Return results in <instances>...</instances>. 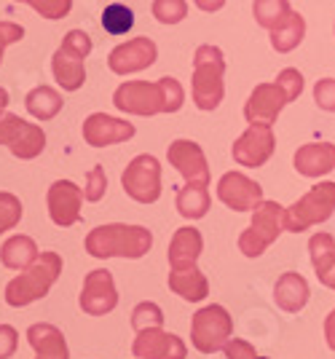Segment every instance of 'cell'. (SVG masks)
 I'll use <instances>...</instances> for the list:
<instances>
[{"mask_svg":"<svg viewBox=\"0 0 335 359\" xmlns=\"http://www.w3.org/2000/svg\"><path fill=\"white\" fill-rule=\"evenodd\" d=\"M6 107H8V91L0 86V116L6 113Z\"/></svg>","mask_w":335,"mask_h":359,"instance_id":"f6af8a7d","label":"cell"},{"mask_svg":"<svg viewBox=\"0 0 335 359\" xmlns=\"http://www.w3.org/2000/svg\"><path fill=\"white\" fill-rule=\"evenodd\" d=\"M121 185L129 198H135L137 204H153L161 196V164L156 156L142 153L137 158H132L129 166L123 169Z\"/></svg>","mask_w":335,"mask_h":359,"instance_id":"ba28073f","label":"cell"},{"mask_svg":"<svg viewBox=\"0 0 335 359\" xmlns=\"http://www.w3.org/2000/svg\"><path fill=\"white\" fill-rule=\"evenodd\" d=\"M22 215H25L22 201L14 194H0V233L16 228L19 220H22Z\"/></svg>","mask_w":335,"mask_h":359,"instance_id":"836d02e7","label":"cell"},{"mask_svg":"<svg viewBox=\"0 0 335 359\" xmlns=\"http://www.w3.org/2000/svg\"><path fill=\"white\" fill-rule=\"evenodd\" d=\"M19 346V332L11 325H0V359H11Z\"/></svg>","mask_w":335,"mask_h":359,"instance_id":"60d3db41","label":"cell"},{"mask_svg":"<svg viewBox=\"0 0 335 359\" xmlns=\"http://www.w3.org/2000/svg\"><path fill=\"white\" fill-rule=\"evenodd\" d=\"M285 105H289V100L276 81L274 83H258L244 105V118H247V123H268L271 126V123H276Z\"/></svg>","mask_w":335,"mask_h":359,"instance_id":"5bb4252c","label":"cell"},{"mask_svg":"<svg viewBox=\"0 0 335 359\" xmlns=\"http://www.w3.org/2000/svg\"><path fill=\"white\" fill-rule=\"evenodd\" d=\"M308 295H311L308 282H306L298 271H285V273L276 279L274 300L282 311H287V314H298L306 303H308Z\"/></svg>","mask_w":335,"mask_h":359,"instance_id":"44dd1931","label":"cell"},{"mask_svg":"<svg viewBox=\"0 0 335 359\" xmlns=\"http://www.w3.org/2000/svg\"><path fill=\"white\" fill-rule=\"evenodd\" d=\"M276 83L285 89L289 102H295V100L301 97V91H303V73L295 70V67H285L282 73L276 75Z\"/></svg>","mask_w":335,"mask_h":359,"instance_id":"d590c367","label":"cell"},{"mask_svg":"<svg viewBox=\"0 0 335 359\" xmlns=\"http://www.w3.org/2000/svg\"><path fill=\"white\" fill-rule=\"evenodd\" d=\"M217 198L233 212H252L263 201V188L244 172H226L217 182Z\"/></svg>","mask_w":335,"mask_h":359,"instance_id":"7c38bea8","label":"cell"},{"mask_svg":"<svg viewBox=\"0 0 335 359\" xmlns=\"http://www.w3.org/2000/svg\"><path fill=\"white\" fill-rule=\"evenodd\" d=\"M226 57L217 46H198L193 54V83H191V94H193V105L204 113L217 110L226 94Z\"/></svg>","mask_w":335,"mask_h":359,"instance_id":"3957f363","label":"cell"},{"mask_svg":"<svg viewBox=\"0 0 335 359\" xmlns=\"http://www.w3.org/2000/svg\"><path fill=\"white\" fill-rule=\"evenodd\" d=\"M314 102L324 113H335V78H322L314 86Z\"/></svg>","mask_w":335,"mask_h":359,"instance_id":"74e56055","label":"cell"},{"mask_svg":"<svg viewBox=\"0 0 335 359\" xmlns=\"http://www.w3.org/2000/svg\"><path fill=\"white\" fill-rule=\"evenodd\" d=\"M169 290L175 295H180L183 300H188V303H198V300H204L210 295V282L196 266L172 269L169 271Z\"/></svg>","mask_w":335,"mask_h":359,"instance_id":"cb8c5ba5","label":"cell"},{"mask_svg":"<svg viewBox=\"0 0 335 359\" xmlns=\"http://www.w3.org/2000/svg\"><path fill=\"white\" fill-rule=\"evenodd\" d=\"M167 158L169 164L183 175L185 182L210 185V164H207V156H204L198 142H193V140H175L167 150Z\"/></svg>","mask_w":335,"mask_h":359,"instance_id":"e0dca14e","label":"cell"},{"mask_svg":"<svg viewBox=\"0 0 335 359\" xmlns=\"http://www.w3.org/2000/svg\"><path fill=\"white\" fill-rule=\"evenodd\" d=\"M62 276V257L57 252H41V257L25 269L16 279L6 285V303L14 309H25L35 300L46 298L48 290Z\"/></svg>","mask_w":335,"mask_h":359,"instance_id":"277c9868","label":"cell"},{"mask_svg":"<svg viewBox=\"0 0 335 359\" xmlns=\"http://www.w3.org/2000/svg\"><path fill=\"white\" fill-rule=\"evenodd\" d=\"M196 3V8H201L204 14H214V11H220L228 0H193Z\"/></svg>","mask_w":335,"mask_h":359,"instance_id":"7bdbcfd3","label":"cell"},{"mask_svg":"<svg viewBox=\"0 0 335 359\" xmlns=\"http://www.w3.org/2000/svg\"><path fill=\"white\" fill-rule=\"evenodd\" d=\"M233 338V319L223 306H204L198 309L191 319V344L196 346L201 354H214L226 348Z\"/></svg>","mask_w":335,"mask_h":359,"instance_id":"52a82bcc","label":"cell"},{"mask_svg":"<svg viewBox=\"0 0 335 359\" xmlns=\"http://www.w3.org/2000/svg\"><path fill=\"white\" fill-rule=\"evenodd\" d=\"M132 327L137 330V332L148 327H164V311L156 303L145 300V303L135 306V311H132Z\"/></svg>","mask_w":335,"mask_h":359,"instance_id":"d6a6232c","label":"cell"},{"mask_svg":"<svg viewBox=\"0 0 335 359\" xmlns=\"http://www.w3.org/2000/svg\"><path fill=\"white\" fill-rule=\"evenodd\" d=\"M62 105H64L62 94L57 89H51V86H35V89L25 97L27 113L38 121H51L62 110Z\"/></svg>","mask_w":335,"mask_h":359,"instance_id":"83f0119b","label":"cell"},{"mask_svg":"<svg viewBox=\"0 0 335 359\" xmlns=\"http://www.w3.org/2000/svg\"><path fill=\"white\" fill-rule=\"evenodd\" d=\"M135 27V14L123 3H110L102 11V30L110 35H126Z\"/></svg>","mask_w":335,"mask_h":359,"instance_id":"4dcf8cb0","label":"cell"},{"mask_svg":"<svg viewBox=\"0 0 335 359\" xmlns=\"http://www.w3.org/2000/svg\"><path fill=\"white\" fill-rule=\"evenodd\" d=\"M38 257H41V255H38V244H35L30 236H22V233L6 239V244L0 247V263L11 271L30 269Z\"/></svg>","mask_w":335,"mask_h":359,"instance_id":"d4e9b609","label":"cell"},{"mask_svg":"<svg viewBox=\"0 0 335 359\" xmlns=\"http://www.w3.org/2000/svg\"><path fill=\"white\" fill-rule=\"evenodd\" d=\"M322 285H324V287H330V290H333V292H335V271H333V273H330V276H327V279H324V282H322Z\"/></svg>","mask_w":335,"mask_h":359,"instance_id":"bcb514c9","label":"cell"},{"mask_svg":"<svg viewBox=\"0 0 335 359\" xmlns=\"http://www.w3.org/2000/svg\"><path fill=\"white\" fill-rule=\"evenodd\" d=\"M204 252V239L193 225H185L177 228L175 236L169 241V269H188V266H196V260Z\"/></svg>","mask_w":335,"mask_h":359,"instance_id":"ffe728a7","label":"cell"},{"mask_svg":"<svg viewBox=\"0 0 335 359\" xmlns=\"http://www.w3.org/2000/svg\"><path fill=\"white\" fill-rule=\"evenodd\" d=\"M153 247V233L145 225H97L92 233L86 236V252L97 260L107 257H129L137 260L145 257Z\"/></svg>","mask_w":335,"mask_h":359,"instance_id":"7a4b0ae2","label":"cell"},{"mask_svg":"<svg viewBox=\"0 0 335 359\" xmlns=\"http://www.w3.org/2000/svg\"><path fill=\"white\" fill-rule=\"evenodd\" d=\"M16 3L32 6L43 19H64L73 8V0H16Z\"/></svg>","mask_w":335,"mask_h":359,"instance_id":"e575fe53","label":"cell"},{"mask_svg":"<svg viewBox=\"0 0 335 359\" xmlns=\"http://www.w3.org/2000/svg\"><path fill=\"white\" fill-rule=\"evenodd\" d=\"M185 102L183 83L172 75L158 81H126L113 94V105L121 113L132 116H158V113H177Z\"/></svg>","mask_w":335,"mask_h":359,"instance_id":"6da1fadb","label":"cell"},{"mask_svg":"<svg viewBox=\"0 0 335 359\" xmlns=\"http://www.w3.org/2000/svg\"><path fill=\"white\" fill-rule=\"evenodd\" d=\"M151 11L161 25H180L188 16V3L185 0H153Z\"/></svg>","mask_w":335,"mask_h":359,"instance_id":"1f68e13d","label":"cell"},{"mask_svg":"<svg viewBox=\"0 0 335 359\" xmlns=\"http://www.w3.org/2000/svg\"><path fill=\"white\" fill-rule=\"evenodd\" d=\"M46 204H48V215H51L54 225L70 228V225H76L78 217H81L83 188H78L76 182H70V180H57V182L48 188Z\"/></svg>","mask_w":335,"mask_h":359,"instance_id":"9a60e30c","label":"cell"},{"mask_svg":"<svg viewBox=\"0 0 335 359\" xmlns=\"http://www.w3.org/2000/svg\"><path fill=\"white\" fill-rule=\"evenodd\" d=\"M81 309L89 316H105L118 306V292L113 285V273L107 269H94L81 290Z\"/></svg>","mask_w":335,"mask_h":359,"instance_id":"8fae6325","label":"cell"},{"mask_svg":"<svg viewBox=\"0 0 335 359\" xmlns=\"http://www.w3.org/2000/svg\"><path fill=\"white\" fill-rule=\"evenodd\" d=\"M335 212V182H320L308 194H303L295 204L285 210V231L303 233L311 225H320L330 220Z\"/></svg>","mask_w":335,"mask_h":359,"instance_id":"5b68a950","label":"cell"},{"mask_svg":"<svg viewBox=\"0 0 335 359\" xmlns=\"http://www.w3.org/2000/svg\"><path fill=\"white\" fill-rule=\"evenodd\" d=\"M25 38V27L16 22H0V62H3V51L11 43H19Z\"/></svg>","mask_w":335,"mask_h":359,"instance_id":"ab89813d","label":"cell"},{"mask_svg":"<svg viewBox=\"0 0 335 359\" xmlns=\"http://www.w3.org/2000/svg\"><path fill=\"white\" fill-rule=\"evenodd\" d=\"M51 73L57 78L64 91H78L86 81V65H83V57H78L76 51L60 46L54 51V60H51Z\"/></svg>","mask_w":335,"mask_h":359,"instance_id":"603a6c76","label":"cell"},{"mask_svg":"<svg viewBox=\"0 0 335 359\" xmlns=\"http://www.w3.org/2000/svg\"><path fill=\"white\" fill-rule=\"evenodd\" d=\"M0 145H6L16 158L30 161V158H38L43 153L46 135H43L41 126L27 123L14 113H3L0 116Z\"/></svg>","mask_w":335,"mask_h":359,"instance_id":"9c48e42d","label":"cell"},{"mask_svg":"<svg viewBox=\"0 0 335 359\" xmlns=\"http://www.w3.org/2000/svg\"><path fill=\"white\" fill-rule=\"evenodd\" d=\"M303 38H306V19L298 11H292V16H289L282 27L271 30V46H274V51H279V54H289L292 48H298V46L303 43Z\"/></svg>","mask_w":335,"mask_h":359,"instance_id":"f1b7e54d","label":"cell"},{"mask_svg":"<svg viewBox=\"0 0 335 359\" xmlns=\"http://www.w3.org/2000/svg\"><path fill=\"white\" fill-rule=\"evenodd\" d=\"M324 338H327V346L335 351V309L324 319Z\"/></svg>","mask_w":335,"mask_h":359,"instance_id":"ee69618b","label":"cell"},{"mask_svg":"<svg viewBox=\"0 0 335 359\" xmlns=\"http://www.w3.org/2000/svg\"><path fill=\"white\" fill-rule=\"evenodd\" d=\"M276 150V137L274 129L268 123H249V129L244 132L233 148H231V156L239 166H249V169H258L263 166Z\"/></svg>","mask_w":335,"mask_h":359,"instance_id":"30bf717a","label":"cell"},{"mask_svg":"<svg viewBox=\"0 0 335 359\" xmlns=\"http://www.w3.org/2000/svg\"><path fill=\"white\" fill-rule=\"evenodd\" d=\"M308 257H311V266H314V273L317 279L324 282L330 273L335 271V239L333 233H314L308 239Z\"/></svg>","mask_w":335,"mask_h":359,"instance_id":"4316f807","label":"cell"},{"mask_svg":"<svg viewBox=\"0 0 335 359\" xmlns=\"http://www.w3.org/2000/svg\"><path fill=\"white\" fill-rule=\"evenodd\" d=\"M135 137V123L121 118H113L105 113H92L83 121V140L92 148H107L116 142H126Z\"/></svg>","mask_w":335,"mask_h":359,"instance_id":"ac0fdd59","label":"cell"},{"mask_svg":"<svg viewBox=\"0 0 335 359\" xmlns=\"http://www.w3.org/2000/svg\"><path fill=\"white\" fill-rule=\"evenodd\" d=\"M295 172L303 177H322L335 169V145L333 142H308L295 150Z\"/></svg>","mask_w":335,"mask_h":359,"instance_id":"d6986e66","label":"cell"},{"mask_svg":"<svg viewBox=\"0 0 335 359\" xmlns=\"http://www.w3.org/2000/svg\"><path fill=\"white\" fill-rule=\"evenodd\" d=\"M223 351H226V359H266V357H258L255 348L247 344V341H239V338H231Z\"/></svg>","mask_w":335,"mask_h":359,"instance_id":"b9f144b4","label":"cell"},{"mask_svg":"<svg viewBox=\"0 0 335 359\" xmlns=\"http://www.w3.org/2000/svg\"><path fill=\"white\" fill-rule=\"evenodd\" d=\"M282 231H285V207L279 201H266L263 198L252 210L249 228L239 236V250L247 257H260L279 239Z\"/></svg>","mask_w":335,"mask_h":359,"instance_id":"8992f818","label":"cell"},{"mask_svg":"<svg viewBox=\"0 0 335 359\" xmlns=\"http://www.w3.org/2000/svg\"><path fill=\"white\" fill-rule=\"evenodd\" d=\"M27 341L35 348V359H70V351H67L62 330L48 325V322L32 325L27 330Z\"/></svg>","mask_w":335,"mask_h":359,"instance_id":"7402d4cb","label":"cell"},{"mask_svg":"<svg viewBox=\"0 0 335 359\" xmlns=\"http://www.w3.org/2000/svg\"><path fill=\"white\" fill-rule=\"evenodd\" d=\"M107 191V177L102 166H92V172L86 175V185H83V198L86 201H100Z\"/></svg>","mask_w":335,"mask_h":359,"instance_id":"8d00e7d4","label":"cell"},{"mask_svg":"<svg viewBox=\"0 0 335 359\" xmlns=\"http://www.w3.org/2000/svg\"><path fill=\"white\" fill-rule=\"evenodd\" d=\"M158 57V48L151 38H132L126 43L116 46L107 57V67L116 75H132L139 70H148Z\"/></svg>","mask_w":335,"mask_h":359,"instance_id":"4fadbf2b","label":"cell"},{"mask_svg":"<svg viewBox=\"0 0 335 359\" xmlns=\"http://www.w3.org/2000/svg\"><path fill=\"white\" fill-rule=\"evenodd\" d=\"M62 46L70 48V51H76L78 57H83V60L92 54V38H89L83 30H70L67 35H64Z\"/></svg>","mask_w":335,"mask_h":359,"instance_id":"f35d334b","label":"cell"},{"mask_svg":"<svg viewBox=\"0 0 335 359\" xmlns=\"http://www.w3.org/2000/svg\"><path fill=\"white\" fill-rule=\"evenodd\" d=\"M210 185L204 182H188L185 188L177 191L175 198V207L183 215L185 220H201L207 212H210Z\"/></svg>","mask_w":335,"mask_h":359,"instance_id":"484cf974","label":"cell"},{"mask_svg":"<svg viewBox=\"0 0 335 359\" xmlns=\"http://www.w3.org/2000/svg\"><path fill=\"white\" fill-rule=\"evenodd\" d=\"M252 14L263 30H276L292 16V6L289 0H255L252 3Z\"/></svg>","mask_w":335,"mask_h":359,"instance_id":"f546056e","label":"cell"},{"mask_svg":"<svg viewBox=\"0 0 335 359\" xmlns=\"http://www.w3.org/2000/svg\"><path fill=\"white\" fill-rule=\"evenodd\" d=\"M132 351L137 359H185L188 354L183 338L167 332L164 327H148L137 332Z\"/></svg>","mask_w":335,"mask_h":359,"instance_id":"2e32d148","label":"cell"}]
</instances>
